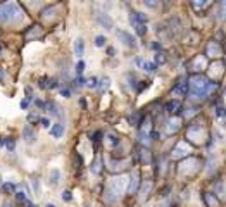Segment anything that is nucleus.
<instances>
[{"label":"nucleus","mask_w":226,"mask_h":207,"mask_svg":"<svg viewBox=\"0 0 226 207\" xmlns=\"http://www.w3.org/2000/svg\"><path fill=\"white\" fill-rule=\"evenodd\" d=\"M212 86L214 85H211V83L202 76H192V79H190V92H192L195 97H199V99H202Z\"/></svg>","instance_id":"f257e3e1"},{"label":"nucleus","mask_w":226,"mask_h":207,"mask_svg":"<svg viewBox=\"0 0 226 207\" xmlns=\"http://www.w3.org/2000/svg\"><path fill=\"white\" fill-rule=\"evenodd\" d=\"M21 19V11L16 4H4L0 7V21L2 22H12Z\"/></svg>","instance_id":"f03ea898"},{"label":"nucleus","mask_w":226,"mask_h":207,"mask_svg":"<svg viewBox=\"0 0 226 207\" xmlns=\"http://www.w3.org/2000/svg\"><path fill=\"white\" fill-rule=\"evenodd\" d=\"M22 138L28 142V143H33L35 138H36V135H35V129L31 124H26L24 126V129H22Z\"/></svg>","instance_id":"7ed1b4c3"},{"label":"nucleus","mask_w":226,"mask_h":207,"mask_svg":"<svg viewBox=\"0 0 226 207\" xmlns=\"http://www.w3.org/2000/svg\"><path fill=\"white\" fill-rule=\"evenodd\" d=\"M97 21L104 26L105 30H112V19L109 17L107 14H102V12H99V14H97Z\"/></svg>","instance_id":"20e7f679"},{"label":"nucleus","mask_w":226,"mask_h":207,"mask_svg":"<svg viewBox=\"0 0 226 207\" xmlns=\"http://www.w3.org/2000/svg\"><path fill=\"white\" fill-rule=\"evenodd\" d=\"M118 36L121 38L123 43L128 45V47H135V45H137V43H135V38L131 36L130 33H126V31H118Z\"/></svg>","instance_id":"39448f33"},{"label":"nucleus","mask_w":226,"mask_h":207,"mask_svg":"<svg viewBox=\"0 0 226 207\" xmlns=\"http://www.w3.org/2000/svg\"><path fill=\"white\" fill-rule=\"evenodd\" d=\"M41 33H43V30H41L38 24H35V26H31V30H28L26 31V38H38V36H41Z\"/></svg>","instance_id":"423d86ee"},{"label":"nucleus","mask_w":226,"mask_h":207,"mask_svg":"<svg viewBox=\"0 0 226 207\" xmlns=\"http://www.w3.org/2000/svg\"><path fill=\"white\" fill-rule=\"evenodd\" d=\"M45 109H48V112H50V114L57 116V118H62V112H60V107H59V105H55L54 102H47Z\"/></svg>","instance_id":"0eeeda50"},{"label":"nucleus","mask_w":226,"mask_h":207,"mask_svg":"<svg viewBox=\"0 0 226 207\" xmlns=\"http://www.w3.org/2000/svg\"><path fill=\"white\" fill-rule=\"evenodd\" d=\"M50 133H52V137L60 138V137L64 135V124H60V123L54 124V126H52V129H50Z\"/></svg>","instance_id":"6e6552de"},{"label":"nucleus","mask_w":226,"mask_h":207,"mask_svg":"<svg viewBox=\"0 0 226 207\" xmlns=\"http://www.w3.org/2000/svg\"><path fill=\"white\" fill-rule=\"evenodd\" d=\"M74 52H76V55L78 57H81L83 54H85V41H83L81 38H78L76 43H74Z\"/></svg>","instance_id":"1a4fd4ad"},{"label":"nucleus","mask_w":226,"mask_h":207,"mask_svg":"<svg viewBox=\"0 0 226 207\" xmlns=\"http://www.w3.org/2000/svg\"><path fill=\"white\" fill-rule=\"evenodd\" d=\"M2 192L4 193H16L17 192V186H16L14 183H4V185H2Z\"/></svg>","instance_id":"9d476101"},{"label":"nucleus","mask_w":226,"mask_h":207,"mask_svg":"<svg viewBox=\"0 0 226 207\" xmlns=\"http://www.w3.org/2000/svg\"><path fill=\"white\" fill-rule=\"evenodd\" d=\"M180 102H169V104H166V111L167 112H180Z\"/></svg>","instance_id":"9b49d317"},{"label":"nucleus","mask_w":226,"mask_h":207,"mask_svg":"<svg viewBox=\"0 0 226 207\" xmlns=\"http://www.w3.org/2000/svg\"><path fill=\"white\" fill-rule=\"evenodd\" d=\"M59 178H60V173L57 169H52V173H50V185H57Z\"/></svg>","instance_id":"f8f14e48"},{"label":"nucleus","mask_w":226,"mask_h":207,"mask_svg":"<svg viewBox=\"0 0 226 207\" xmlns=\"http://www.w3.org/2000/svg\"><path fill=\"white\" fill-rule=\"evenodd\" d=\"M5 147H7V150H14V148H16V138H11V137H9V138H5Z\"/></svg>","instance_id":"ddd939ff"},{"label":"nucleus","mask_w":226,"mask_h":207,"mask_svg":"<svg viewBox=\"0 0 226 207\" xmlns=\"http://www.w3.org/2000/svg\"><path fill=\"white\" fill-rule=\"evenodd\" d=\"M143 67L145 71H147V73H154V71L157 69V64H154V62H143Z\"/></svg>","instance_id":"4468645a"},{"label":"nucleus","mask_w":226,"mask_h":207,"mask_svg":"<svg viewBox=\"0 0 226 207\" xmlns=\"http://www.w3.org/2000/svg\"><path fill=\"white\" fill-rule=\"evenodd\" d=\"M204 199H205V202H207V205H209V207H216V205H218V200L212 199V197L209 195V193H204Z\"/></svg>","instance_id":"2eb2a0df"},{"label":"nucleus","mask_w":226,"mask_h":207,"mask_svg":"<svg viewBox=\"0 0 226 207\" xmlns=\"http://www.w3.org/2000/svg\"><path fill=\"white\" fill-rule=\"evenodd\" d=\"M186 88H188V83H181V85H178L176 88H174V93L181 95V93H185V92H186Z\"/></svg>","instance_id":"dca6fc26"},{"label":"nucleus","mask_w":226,"mask_h":207,"mask_svg":"<svg viewBox=\"0 0 226 207\" xmlns=\"http://www.w3.org/2000/svg\"><path fill=\"white\" fill-rule=\"evenodd\" d=\"M100 166H102V162H100V159H97L95 161V162H93V166H92V171H93V173H100V171H102V167H100Z\"/></svg>","instance_id":"f3484780"},{"label":"nucleus","mask_w":226,"mask_h":207,"mask_svg":"<svg viewBox=\"0 0 226 207\" xmlns=\"http://www.w3.org/2000/svg\"><path fill=\"white\" fill-rule=\"evenodd\" d=\"M107 88H109V79H107V78H104V79L100 81V92H105Z\"/></svg>","instance_id":"a211bd4d"},{"label":"nucleus","mask_w":226,"mask_h":207,"mask_svg":"<svg viewBox=\"0 0 226 207\" xmlns=\"http://www.w3.org/2000/svg\"><path fill=\"white\" fill-rule=\"evenodd\" d=\"M95 45H97V47H104V45H105V38L104 36H97L95 38Z\"/></svg>","instance_id":"6ab92c4d"},{"label":"nucleus","mask_w":226,"mask_h":207,"mask_svg":"<svg viewBox=\"0 0 226 207\" xmlns=\"http://www.w3.org/2000/svg\"><path fill=\"white\" fill-rule=\"evenodd\" d=\"M83 71H85V62H83V60H79V62L76 64V73H78V74H81Z\"/></svg>","instance_id":"aec40b11"},{"label":"nucleus","mask_w":226,"mask_h":207,"mask_svg":"<svg viewBox=\"0 0 226 207\" xmlns=\"http://www.w3.org/2000/svg\"><path fill=\"white\" fill-rule=\"evenodd\" d=\"M40 88H48V78H40Z\"/></svg>","instance_id":"412c9836"},{"label":"nucleus","mask_w":226,"mask_h":207,"mask_svg":"<svg viewBox=\"0 0 226 207\" xmlns=\"http://www.w3.org/2000/svg\"><path fill=\"white\" fill-rule=\"evenodd\" d=\"M86 85H88V88H97V78H90Z\"/></svg>","instance_id":"4be33fe9"},{"label":"nucleus","mask_w":226,"mask_h":207,"mask_svg":"<svg viewBox=\"0 0 226 207\" xmlns=\"http://www.w3.org/2000/svg\"><path fill=\"white\" fill-rule=\"evenodd\" d=\"M16 200H17V202H24V200H26V195L22 192H16Z\"/></svg>","instance_id":"5701e85b"},{"label":"nucleus","mask_w":226,"mask_h":207,"mask_svg":"<svg viewBox=\"0 0 226 207\" xmlns=\"http://www.w3.org/2000/svg\"><path fill=\"white\" fill-rule=\"evenodd\" d=\"M35 105H36L38 109H45V105H47V102H43V100L36 99V100H35Z\"/></svg>","instance_id":"b1692460"},{"label":"nucleus","mask_w":226,"mask_h":207,"mask_svg":"<svg viewBox=\"0 0 226 207\" xmlns=\"http://www.w3.org/2000/svg\"><path fill=\"white\" fill-rule=\"evenodd\" d=\"M40 124L43 126V128H50V121H48L47 118H41L40 119Z\"/></svg>","instance_id":"393cba45"},{"label":"nucleus","mask_w":226,"mask_h":207,"mask_svg":"<svg viewBox=\"0 0 226 207\" xmlns=\"http://www.w3.org/2000/svg\"><path fill=\"white\" fill-rule=\"evenodd\" d=\"M216 114H218L219 118H223V116H226V109L224 107H218L216 109Z\"/></svg>","instance_id":"a878e982"},{"label":"nucleus","mask_w":226,"mask_h":207,"mask_svg":"<svg viewBox=\"0 0 226 207\" xmlns=\"http://www.w3.org/2000/svg\"><path fill=\"white\" fill-rule=\"evenodd\" d=\"M74 83H76V86H83V85H85V78H81V76H78V78H76V81H74Z\"/></svg>","instance_id":"bb28decb"},{"label":"nucleus","mask_w":226,"mask_h":207,"mask_svg":"<svg viewBox=\"0 0 226 207\" xmlns=\"http://www.w3.org/2000/svg\"><path fill=\"white\" fill-rule=\"evenodd\" d=\"M156 60H157V62H161V64L166 62V57H164V54H161V52H159V54L156 55Z\"/></svg>","instance_id":"cd10ccee"},{"label":"nucleus","mask_w":226,"mask_h":207,"mask_svg":"<svg viewBox=\"0 0 226 207\" xmlns=\"http://www.w3.org/2000/svg\"><path fill=\"white\" fill-rule=\"evenodd\" d=\"M57 86H59L57 79H48V88H57Z\"/></svg>","instance_id":"c85d7f7f"},{"label":"nucleus","mask_w":226,"mask_h":207,"mask_svg":"<svg viewBox=\"0 0 226 207\" xmlns=\"http://www.w3.org/2000/svg\"><path fill=\"white\" fill-rule=\"evenodd\" d=\"M36 119H38V116L35 114V112H31V114H28V121H30V124H31V123H35V121H36Z\"/></svg>","instance_id":"c756f323"},{"label":"nucleus","mask_w":226,"mask_h":207,"mask_svg":"<svg viewBox=\"0 0 226 207\" xmlns=\"http://www.w3.org/2000/svg\"><path fill=\"white\" fill-rule=\"evenodd\" d=\"M71 199H73V195H71V192H64V193H62V200H66V202H69Z\"/></svg>","instance_id":"7c9ffc66"},{"label":"nucleus","mask_w":226,"mask_h":207,"mask_svg":"<svg viewBox=\"0 0 226 207\" xmlns=\"http://www.w3.org/2000/svg\"><path fill=\"white\" fill-rule=\"evenodd\" d=\"M30 102H31V99L22 100V102H21V109H28V107H30Z\"/></svg>","instance_id":"2f4dec72"},{"label":"nucleus","mask_w":226,"mask_h":207,"mask_svg":"<svg viewBox=\"0 0 226 207\" xmlns=\"http://www.w3.org/2000/svg\"><path fill=\"white\" fill-rule=\"evenodd\" d=\"M143 62H145V60L143 59H142V57H137V59H135V64H137V66H143Z\"/></svg>","instance_id":"473e14b6"},{"label":"nucleus","mask_w":226,"mask_h":207,"mask_svg":"<svg viewBox=\"0 0 226 207\" xmlns=\"http://www.w3.org/2000/svg\"><path fill=\"white\" fill-rule=\"evenodd\" d=\"M60 95H62V97H69L71 92H69L67 88H62V90H60Z\"/></svg>","instance_id":"72a5a7b5"},{"label":"nucleus","mask_w":226,"mask_h":207,"mask_svg":"<svg viewBox=\"0 0 226 207\" xmlns=\"http://www.w3.org/2000/svg\"><path fill=\"white\" fill-rule=\"evenodd\" d=\"M109 140H111V143L118 145V138H116V137H114V135H111V137H109Z\"/></svg>","instance_id":"f704fd0d"},{"label":"nucleus","mask_w":226,"mask_h":207,"mask_svg":"<svg viewBox=\"0 0 226 207\" xmlns=\"http://www.w3.org/2000/svg\"><path fill=\"white\" fill-rule=\"evenodd\" d=\"M100 137H102V133H95V137H93V142H100Z\"/></svg>","instance_id":"c9c22d12"},{"label":"nucleus","mask_w":226,"mask_h":207,"mask_svg":"<svg viewBox=\"0 0 226 207\" xmlns=\"http://www.w3.org/2000/svg\"><path fill=\"white\" fill-rule=\"evenodd\" d=\"M24 92H26V95H31V92H33V90H31L30 86H26V88H24Z\"/></svg>","instance_id":"e433bc0d"},{"label":"nucleus","mask_w":226,"mask_h":207,"mask_svg":"<svg viewBox=\"0 0 226 207\" xmlns=\"http://www.w3.org/2000/svg\"><path fill=\"white\" fill-rule=\"evenodd\" d=\"M0 147H5V138H0Z\"/></svg>","instance_id":"4c0bfd02"},{"label":"nucleus","mask_w":226,"mask_h":207,"mask_svg":"<svg viewBox=\"0 0 226 207\" xmlns=\"http://www.w3.org/2000/svg\"><path fill=\"white\" fill-rule=\"evenodd\" d=\"M45 207H55V205H54V204H47Z\"/></svg>","instance_id":"58836bf2"},{"label":"nucleus","mask_w":226,"mask_h":207,"mask_svg":"<svg viewBox=\"0 0 226 207\" xmlns=\"http://www.w3.org/2000/svg\"><path fill=\"white\" fill-rule=\"evenodd\" d=\"M28 207H36V205H35V204H31V202H30V204H28Z\"/></svg>","instance_id":"ea45409f"},{"label":"nucleus","mask_w":226,"mask_h":207,"mask_svg":"<svg viewBox=\"0 0 226 207\" xmlns=\"http://www.w3.org/2000/svg\"><path fill=\"white\" fill-rule=\"evenodd\" d=\"M0 186H2V180H0Z\"/></svg>","instance_id":"a19ab883"}]
</instances>
